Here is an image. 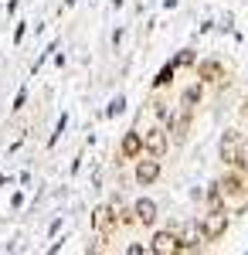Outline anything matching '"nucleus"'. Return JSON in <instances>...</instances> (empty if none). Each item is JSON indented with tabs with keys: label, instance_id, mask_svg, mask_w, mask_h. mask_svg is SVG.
I'll return each mask as SVG.
<instances>
[{
	"label": "nucleus",
	"instance_id": "1",
	"mask_svg": "<svg viewBox=\"0 0 248 255\" xmlns=\"http://www.w3.org/2000/svg\"><path fill=\"white\" fill-rule=\"evenodd\" d=\"M218 191H221L225 201H238V215L245 211V204H248V177L242 174L238 167H228V174L218 180Z\"/></svg>",
	"mask_w": 248,
	"mask_h": 255
},
{
	"label": "nucleus",
	"instance_id": "2",
	"mask_svg": "<svg viewBox=\"0 0 248 255\" xmlns=\"http://www.w3.org/2000/svg\"><path fill=\"white\" fill-rule=\"evenodd\" d=\"M143 150H146L150 157H156V160H163V157H167V150H170L167 123H156V126H150V129L143 133Z\"/></svg>",
	"mask_w": 248,
	"mask_h": 255
},
{
	"label": "nucleus",
	"instance_id": "3",
	"mask_svg": "<svg viewBox=\"0 0 248 255\" xmlns=\"http://www.w3.org/2000/svg\"><path fill=\"white\" fill-rule=\"evenodd\" d=\"M228 225H231V218L228 211H208L204 215V221H201V232H204V242H221V238L228 235Z\"/></svg>",
	"mask_w": 248,
	"mask_h": 255
},
{
	"label": "nucleus",
	"instance_id": "4",
	"mask_svg": "<svg viewBox=\"0 0 248 255\" xmlns=\"http://www.w3.org/2000/svg\"><path fill=\"white\" fill-rule=\"evenodd\" d=\"M242 153H245V136L238 129H228L225 139H221V163L225 167H238L242 163Z\"/></svg>",
	"mask_w": 248,
	"mask_h": 255
},
{
	"label": "nucleus",
	"instance_id": "5",
	"mask_svg": "<svg viewBox=\"0 0 248 255\" xmlns=\"http://www.w3.org/2000/svg\"><path fill=\"white\" fill-rule=\"evenodd\" d=\"M177 232V242H180V252H201L208 242H204V232H201V225L191 221V225H180V228H173Z\"/></svg>",
	"mask_w": 248,
	"mask_h": 255
},
{
	"label": "nucleus",
	"instance_id": "6",
	"mask_svg": "<svg viewBox=\"0 0 248 255\" xmlns=\"http://www.w3.org/2000/svg\"><path fill=\"white\" fill-rule=\"evenodd\" d=\"M92 228L99 232V238H102V242H109V238L116 235V228H119V218H116V208H109V204H102V208H96V215H92Z\"/></svg>",
	"mask_w": 248,
	"mask_h": 255
},
{
	"label": "nucleus",
	"instance_id": "7",
	"mask_svg": "<svg viewBox=\"0 0 248 255\" xmlns=\"http://www.w3.org/2000/svg\"><path fill=\"white\" fill-rule=\"evenodd\" d=\"M197 79H201V85H218V89H225V85H228V72H225L221 61L208 58V61L197 65Z\"/></svg>",
	"mask_w": 248,
	"mask_h": 255
},
{
	"label": "nucleus",
	"instance_id": "8",
	"mask_svg": "<svg viewBox=\"0 0 248 255\" xmlns=\"http://www.w3.org/2000/svg\"><path fill=\"white\" fill-rule=\"evenodd\" d=\"M191 119H194V106H184V102H180V113H177V119L170 116V123H167V126H170L167 133H173V143H177V146H180V143L187 139V129H191Z\"/></svg>",
	"mask_w": 248,
	"mask_h": 255
},
{
	"label": "nucleus",
	"instance_id": "9",
	"mask_svg": "<svg viewBox=\"0 0 248 255\" xmlns=\"http://www.w3.org/2000/svg\"><path fill=\"white\" fill-rule=\"evenodd\" d=\"M150 252L153 255H180V242H177V232L167 228V232H156L150 242Z\"/></svg>",
	"mask_w": 248,
	"mask_h": 255
},
{
	"label": "nucleus",
	"instance_id": "10",
	"mask_svg": "<svg viewBox=\"0 0 248 255\" xmlns=\"http://www.w3.org/2000/svg\"><path fill=\"white\" fill-rule=\"evenodd\" d=\"M136 160H139V157H136ZM133 177H136V184H143V187L156 184V180H160V160H156V157L139 160V163H136V170H133Z\"/></svg>",
	"mask_w": 248,
	"mask_h": 255
},
{
	"label": "nucleus",
	"instance_id": "11",
	"mask_svg": "<svg viewBox=\"0 0 248 255\" xmlns=\"http://www.w3.org/2000/svg\"><path fill=\"white\" fill-rule=\"evenodd\" d=\"M119 157L123 160L143 157V133H139V129H129V133L123 136V143H119Z\"/></svg>",
	"mask_w": 248,
	"mask_h": 255
},
{
	"label": "nucleus",
	"instance_id": "12",
	"mask_svg": "<svg viewBox=\"0 0 248 255\" xmlns=\"http://www.w3.org/2000/svg\"><path fill=\"white\" fill-rule=\"evenodd\" d=\"M133 215H136V225L150 228L153 221H156V204H153L150 197H139V201L133 204Z\"/></svg>",
	"mask_w": 248,
	"mask_h": 255
},
{
	"label": "nucleus",
	"instance_id": "13",
	"mask_svg": "<svg viewBox=\"0 0 248 255\" xmlns=\"http://www.w3.org/2000/svg\"><path fill=\"white\" fill-rule=\"evenodd\" d=\"M173 75H177V65H163V68H160V75H156V79H153V89H167V85H170L173 82Z\"/></svg>",
	"mask_w": 248,
	"mask_h": 255
},
{
	"label": "nucleus",
	"instance_id": "14",
	"mask_svg": "<svg viewBox=\"0 0 248 255\" xmlns=\"http://www.w3.org/2000/svg\"><path fill=\"white\" fill-rule=\"evenodd\" d=\"M201 99H204V89H201V82H194L191 89L184 92V106H194V109H197V106H201Z\"/></svg>",
	"mask_w": 248,
	"mask_h": 255
},
{
	"label": "nucleus",
	"instance_id": "15",
	"mask_svg": "<svg viewBox=\"0 0 248 255\" xmlns=\"http://www.w3.org/2000/svg\"><path fill=\"white\" fill-rule=\"evenodd\" d=\"M173 65H194V51H180V55H177V61H173Z\"/></svg>",
	"mask_w": 248,
	"mask_h": 255
},
{
	"label": "nucleus",
	"instance_id": "16",
	"mask_svg": "<svg viewBox=\"0 0 248 255\" xmlns=\"http://www.w3.org/2000/svg\"><path fill=\"white\" fill-rule=\"evenodd\" d=\"M238 170L248 177V146H245V153H242V163H238Z\"/></svg>",
	"mask_w": 248,
	"mask_h": 255
},
{
	"label": "nucleus",
	"instance_id": "17",
	"mask_svg": "<svg viewBox=\"0 0 248 255\" xmlns=\"http://www.w3.org/2000/svg\"><path fill=\"white\" fill-rule=\"evenodd\" d=\"M245 116H248V96H245Z\"/></svg>",
	"mask_w": 248,
	"mask_h": 255
}]
</instances>
